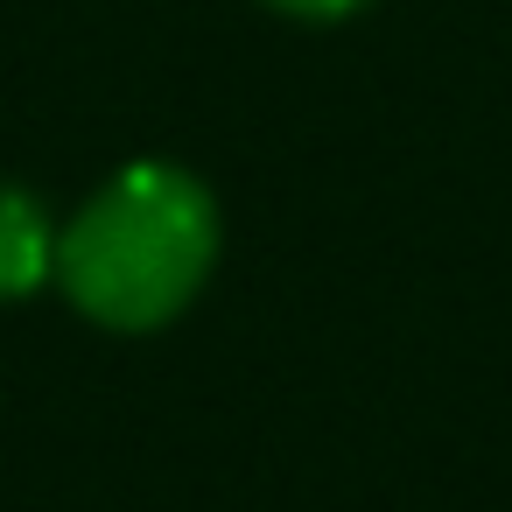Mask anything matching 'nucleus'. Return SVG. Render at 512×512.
Segmentation results:
<instances>
[{"instance_id": "obj_2", "label": "nucleus", "mask_w": 512, "mask_h": 512, "mask_svg": "<svg viewBox=\"0 0 512 512\" xmlns=\"http://www.w3.org/2000/svg\"><path fill=\"white\" fill-rule=\"evenodd\" d=\"M57 246H64V225L50 218V204L22 183H0V302H22V295L50 288Z\"/></svg>"}, {"instance_id": "obj_1", "label": "nucleus", "mask_w": 512, "mask_h": 512, "mask_svg": "<svg viewBox=\"0 0 512 512\" xmlns=\"http://www.w3.org/2000/svg\"><path fill=\"white\" fill-rule=\"evenodd\" d=\"M218 267V197L176 162L113 169L64 225L57 288L106 330H162Z\"/></svg>"}, {"instance_id": "obj_3", "label": "nucleus", "mask_w": 512, "mask_h": 512, "mask_svg": "<svg viewBox=\"0 0 512 512\" xmlns=\"http://www.w3.org/2000/svg\"><path fill=\"white\" fill-rule=\"evenodd\" d=\"M274 15H295V22H344V15H358L365 0H267Z\"/></svg>"}]
</instances>
